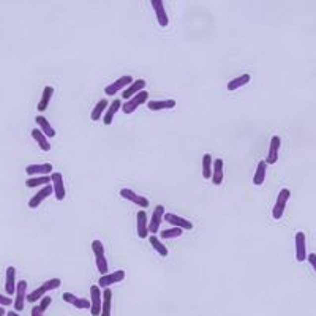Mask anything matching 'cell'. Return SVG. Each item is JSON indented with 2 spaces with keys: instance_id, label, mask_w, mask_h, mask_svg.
<instances>
[{
  "instance_id": "1",
  "label": "cell",
  "mask_w": 316,
  "mask_h": 316,
  "mask_svg": "<svg viewBox=\"0 0 316 316\" xmlns=\"http://www.w3.org/2000/svg\"><path fill=\"white\" fill-rule=\"evenodd\" d=\"M62 286V280L60 278H51V280H46L42 286H38L37 289H34L32 293L27 294V302L34 304L37 301H42V299L49 293V291L54 289H59Z\"/></svg>"
},
{
  "instance_id": "2",
  "label": "cell",
  "mask_w": 316,
  "mask_h": 316,
  "mask_svg": "<svg viewBox=\"0 0 316 316\" xmlns=\"http://www.w3.org/2000/svg\"><path fill=\"white\" fill-rule=\"evenodd\" d=\"M92 252L95 255L96 269H98V272L101 275H106L109 272V266H108V259H106V250H104V245L101 240L92 242Z\"/></svg>"
},
{
  "instance_id": "3",
  "label": "cell",
  "mask_w": 316,
  "mask_h": 316,
  "mask_svg": "<svg viewBox=\"0 0 316 316\" xmlns=\"http://www.w3.org/2000/svg\"><path fill=\"white\" fill-rule=\"evenodd\" d=\"M147 101H149V92L142 90L137 95H135L133 98H130L128 101L122 103V112L124 114H132V112H135L137 108L142 106V104H145Z\"/></svg>"
},
{
  "instance_id": "4",
  "label": "cell",
  "mask_w": 316,
  "mask_h": 316,
  "mask_svg": "<svg viewBox=\"0 0 316 316\" xmlns=\"http://www.w3.org/2000/svg\"><path fill=\"white\" fill-rule=\"evenodd\" d=\"M289 196H291V191L288 188H281L278 196H277V201H275V204L272 207V217L275 218V220H280V218L283 217V214H285V209H286V204L289 201Z\"/></svg>"
},
{
  "instance_id": "5",
  "label": "cell",
  "mask_w": 316,
  "mask_h": 316,
  "mask_svg": "<svg viewBox=\"0 0 316 316\" xmlns=\"http://www.w3.org/2000/svg\"><path fill=\"white\" fill-rule=\"evenodd\" d=\"M132 83H133V78L130 75L120 76L119 79L114 81V83H111V84H108L106 87H104V93H106L108 96H116L119 92H124Z\"/></svg>"
},
{
  "instance_id": "6",
  "label": "cell",
  "mask_w": 316,
  "mask_h": 316,
  "mask_svg": "<svg viewBox=\"0 0 316 316\" xmlns=\"http://www.w3.org/2000/svg\"><path fill=\"white\" fill-rule=\"evenodd\" d=\"M125 278V271L124 269H117L114 272H108L106 275H101L100 280H98V285L100 288L106 289V288H111L112 285H117V283H120Z\"/></svg>"
},
{
  "instance_id": "7",
  "label": "cell",
  "mask_w": 316,
  "mask_h": 316,
  "mask_svg": "<svg viewBox=\"0 0 316 316\" xmlns=\"http://www.w3.org/2000/svg\"><path fill=\"white\" fill-rule=\"evenodd\" d=\"M27 281L26 280H19L18 286H16V294H14V312H21L24 310V305L27 302Z\"/></svg>"
},
{
  "instance_id": "8",
  "label": "cell",
  "mask_w": 316,
  "mask_h": 316,
  "mask_svg": "<svg viewBox=\"0 0 316 316\" xmlns=\"http://www.w3.org/2000/svg\"><path fill=\"white\" fill-rule=\"evenodd\" d=\"M101 304H103V293L98 285L90 286V315L101 316Z\"/></svg>"
},
{
  "instance_id": "9",
  "label": "cell",
  "mask_w": 316,
  "mask_h": 316,
  "mask_svg": "<svg viewBox=\"0 0 316 316\" xmlns=\"http://www.w3.org/2000/svg\"><path fill=\"white\" fill-rule=\"evenodd\" d=\"M165 206L158 204L155 207V210H153L152 217L149 218V232L152 234V236H155V234H158V229H160V225L165 222Z\"/></svg>"
},
{
  "instance_id": "10",
  "label": "cell",
  "mask_w": 316,
  "mask_h": 316,
  "mask_svg": "<svg viewBox=\"0 0 316 316\" xmlns=\"http://www.w3.org/2000/svg\"><path fill=\"white\" fill-rule=\"evenodd\" d=\"M119 194H120V196H122L124 199H127V201H130V202H133V204H136L137 207H141V209H147L149 204H150L147 198L142 196V194H139V193L133 191V190H130V188H122Z\"/></svg>"
},
{
  "instance_id": "11",
  "label": "cell",
  "mask_w": 316,
  "mask_h": 316,
  "mask_svg": "<svg viewBox=\"0 0 316 316\" xmlns=\"http://www.w3.org/2000/svg\"><path fill=\"white\" fill-rule=\"evenodd\" d=\"M51 185L54 190V196L57 201H63L65 196H67V190H65V183H63V176L59 171H54L51 174Z\"/></svg>"
},
{
  "instance_id": "12",
  "label": "cell",
  "mask_w": 316,
  "mask_h": 316,
  "mask_svg": "<svg viewBox=\"0 0 316 316\" xmlns=\"http://www.w3.org/2000/svg\"><path fill=\"white\" fill-rule=\"evenodd\" d=\"M165 222H168L169 225L173 226V228H179L182 231H191L194 226L190 220H187V218H183L181 215L177 214H165Z\"/></svg>"
},
{
  "instance_id": "13",
  "label": "cell",
  "mask_w": 316,
  "mask_h": 316,
  "mask_svg": "<svg viewBox=\"0 0 316 316\" xmlns=\"http://www.w3.org/2000/svg\"><path fill=\"white\" fill-rule=\"evenodd\" d=\"M294 242H296V261L297 263H304L307 261V237H305V232L299 231L296 232L294 236Z\"/></svg>"
},
{
  "instance_id": "14",
  "label": "cell",
  "mask_w": 316,
  "mask_h": 316,
  "mask_svg": "<svg viewBox=\"0 0 316 316\" xmlns=\"http://www.w3.org/2000/svg\"><path fill=\"white\" fill-rule=\"evenodd\" d=\"M136 231H137V237L139 239H145L149 237V217L145 214V210L141 209L139 212L136 214Z\"/></svg>"
},
{
  "instance_id": "15",
  "label": "cell",
  "mask_w": 316,
  "mask_h": 316,
  "mask_svg": "<svg viewBox=\"0 0 316 316\" xmlns=\"http://www.w3.org/2000/svg\"><path fill=\"white\" fill-rule=\"evenodd\" d=\"M280 147H281V137L280 136H273L271 139L269 144V152H267V157H266V165H275L278 161V155H280Z\"/></svg>"
},
{
  "instance_id": "16",
  "label": "cell",
  "mask_w": 316,
  "mask_h": 316,
  "mask_svg": "<svg viewBox=\"0 0 316 316\" xmlns=\"http://www.w3.org/2000/svg\"><path fill=\"white\" fill-rule=\"evenodd\" d=\"M26 173L29 177H37V176H51L54 173V165L52 163H38V165H29L26 168Z\"/></svg>"
},
{
  "instance_id": "17",
  "label": "cell",
  "mask_w": 316,
  "mask_h": 316,
  "mask_svg": "<svg viewBox=\"0 0 316 316\" xmlns=\"http://www.w3.org/2000/svg\"><path fill=\"white\" fill-rule=\"evenodd\" d=\"M145 86H147V83H145V79H135L132 84H130L125 90L122 92V98L125 100V101H128L130 98H133L135 95H137L139 92H142V90H145Z\"/></svg>"
},
{
  "instance_id": "18",
  "label": "cell",
  "mask_w": 316,
  "mask_h": 316,
  "mask_svg": "<svg viewBox=\"0 0 316 316\" xmlns=\"http://www.w3.org/2000/svg\"><path fill=\"white\" fill-rule=\"evenodd\" d=\"M150 5H152V8H153V11H155L157 21H158V26H161V27H168L169 18H168V13H166L165 3L161 2V0H152Z\"/></svg>"
},
{
  "instance_id": "19",
  "label": "cell",
  "mask_w": 316,
  "mask_h": 316,
  "mask_svg": "<svg viewBox=\"0 0 316 316\" xmlns=\"http://www.w3.org/2000/svg\"><path fill=\"white\" fill-rule=\"evenodd\" d=\"M35 122H37V128L47 137V139H51V137L57 136V132H55V128L49 124V120H47L45 116L38 114V116L35 117Z\"/></svg>"
},
{
  "instance_id": "20",
  "label": "cell",
  "mask_w": 316,
  "mask_h": 316,
  "mask_svg": "<svg viewBox=\"0 0 316 316\" xmlns=\"http://www.w3.org/2000/svg\"><path fill=\"white\" fill-rule=\"evenodd\" d=\"M52 194H54L52 185H46V187H43L42 190H40V191L35 194V196H32V198L29 199V207H30V209L40 207V204H42V202H43L46 198L52 196Z\"/></svg>"
},
{
  "instance_id": "21",
  "label": "cell",
  "mask_w": 316,
  "mask_h": 316,
  "mask_svg": "<svg viewBox=\"0 0 316 316\" xmlns=\"http://www.w3.org/2000/svg\"><path fill=\"white\" fill-rule=\"evenodd\" d=\"M16 267L14 266H8L6 267V275H5V289H6V296H14L16 294Z\"/></svg>"
},
{
  "instance_id": "22",
  "label": "cell",
  "mask_w": 316,
  "mask_h": 316,
  "mask_svg": "<svg viewBox=\"0 0 316 316\" xmlns=\"http://www.w3.org/2000/svg\"><path fill=\"white\" fill-rule=\"evenodd\" d=\"M62 297H63L65 302L71 304L78 310H90V301H87V299H84V297H78L71 293H63Z\"/></svg>"
},
{
  "instance_id": "23",
  "label": "cell",
  "mask_w": 316,
  "mask_h": 316,
  "mask_svg": "<svg viewBox=\"0 0 316 316\" xmlns=\"http://www.w3.org/2000/svg\"><path fill=\"white\" fill-rule=\"evenodd\" d=\"M122 109V103H120V100L119 98H114L111 103H109V106H108V109H106V112H104V116H103V124L104 125H111L112 122H114V117H116V114L117 112Z\"/></svg>"
},
{
  "instance_id": "24",
  "label": "cell",
  "mask_w": 316,
  "mask_h": 316,
  "mask_svg": "<svg viewBox=\"0 0 316 316\" xmlns=\"http://www.w3.org/2000/svg\"><path fill=\"white\" fill-rule=\"evenodd\" d=\"M54 92H55V90H54V87H52V86H46V87L43 89L42 98H40L38 106H37L38 112H45V111L47 109V106H49V103H51L52 96H54Z\"/></svg>"
},
{
  "instance_id": "25",
  "label": "cell",
  "mask_w": 316,
  "mask_h": 316,
  "mask_svg": "<svg viewBox=\"0 0 316 316\" xmlns=\"http://www.w3.org/2000/svg\"><path fill=\"white\" fill-rule=\"evenodd\" d=\"M30 135H32V139H34L37 144H38V147L42 149L43 152H49L51 149H52V145H51V142L47 141V137L40 132L38 128H34L30 132Z\"/></svg>"
},
{
  "instance_id": "26",
  "label": "cell",
  "mask_w": 316,
  "mask_h": 316,
  "mask_svg": "<svg viewBox=\"0 0 316 316\" xmlns=\"http://www.w3.org/2000/svg\"><path fill=\"white\" fill-rule=\"evenodd\" d=\"M147 108L150 111H165L176 108V100H149Z\"/></svg>"
},
{
  "instance_id": "27",
  "label": "cell",
  "mask_w": 316,
  "mask_h": 316,
  "mask_svg": "<svg viewBox=\"0 0 316 316\" xmlns=\"http://www.w3.org/2000/svg\"><path fill=\"white\" fill-rule=\"evenodd\" d=\"M214 185H222L223 182V160L222 158H215L214 160V169H212V177H210Z\"/></svg>"
},
{
  "instance_id": "28",
  "label": "cell",
  "mask_w": 316,
  "mask_h": 316,
  "mask_svg": "<svg viewBox=\"0 0 316 316\" xmlns=\"http://www.w3.org/2000/svg\"><path fill=\"white\" fill-rule=\"evenodd\" d=\"M108 106H109V103H108L106 98H101L98 103L95 104V108L90 112V119L93 120V122H98V120L103 119V116H104V112H106Z\"/></svg>"
},
{
  "instance_id": "29",
  "label": "cell",
  "mask_w": 316,
  "mask_h": 316,
  "mask_svg": "<svg viewBox=\"0 0 316 316\" xmlns=\"http://www.w3.org/2000/svg\"><path fill=\"white\" fill-rule=\"evenodd\" d=\"M51 185V176H37V177H29L26 181L27 188H35V187H46Z\"/></svg>"
},
{
  "instance_id": "30",
  "label": "cell",
  "mask_w": 316,
  "mask_h": 316,
  "mask_svg": "<svg viewBox=\"0 0 316 316\" xmlns=\"http://www.w3.org/2000/svg\"><path fill=\"white\" fill-rule=\"evenodd\" d=\"M212 169H214V157L210 153H204L202 155V177L206 181L212 177Z\"/></svg>"
},
{
  "instance_id": "31",
  "label": "cell",
  "mask_w": 316,
  "mask_h": 316,
  "mask_svg": "<svg viewBox=\"0 0 316 316\" xmlns=\"http://www.w3.org/2000/svg\"><path fill=\"white\" fill-rule=\"evenodd\" d=\"M250 79H252V76H250L248 73H245V75H240V76H237V78L231 79L229 83H228V90H229V92L237 90V89L247 86V84L250 83Z\"/></svg>"
},
{
  "instance_id": "32",
  "label": "cell",
  "mask_w": 316,
  "mask_h": 316,
  "mask_svg": "<svg viewBox=\"0 0 316 316\" xmlns=\"http://www.w3.org/2000/svg\"><path fill=\"white\" fill-rule=\"evenodd\" d=\"M112 309V291L106 288L103 291V304H101V316H111Z\"/></svg>"
},
{
  "instance_id": "33",
  "label": "cell",
  "mask_w": 316,
  "mask_h": 316,
  "mask_svg": "<svg viewBox=\"0 0 316 316\" xmlns=\"http://www.w3.org/2000/svg\"><path fill=\"white\" fill-rule=\"evenodd\" d=\"M266 171H267V165H266L264 160H261L258 163L255 176H253V183L256 185V187H261V185L264 183V181H266Z\"/></svg>"
},
{
  "instance_id": "34",
  "label": "cell",
  "mask_w": 316,
  "mask_h": 316,
  "mask_svg": "<svg viewBox=\"0 0 316 316\" xmlns=\"http://www.w3.org/2000/svg\"><path fill=\"white\" fill-rule=\"evenodd\" d=\"M149 242H150V245L153 247V250H155V252H157L160 256L166 258V256L169 255L168 247H166V245L163 244V242H161L157 236H150V237H149Z\"/></svg>"
},
{
  "instance_id": "35",
  "label": "cell",
  "mask_w": 316,
  "mask_h": 316,
  "mask_svg": "<svg viewBox=\"0 0 316 316\" xmlns=\"http://www.w3.org/2000/svg\"><path fill=\"white\" fill-rule=\"evenodd\" d=\"M182 234H183L182 229L171 228V229H163L158 234V236H160V239H163V240H171V239H179Z\"/></svg>"
},
{
  "instance_id": "36",
  "label": "cell",
  "mask_w": 316,
  "mask_h": 316,
  "mask_svg": "<svg viewBox=\"0 0 316 316\" xmlns=\"http://www.w3.org/2000/svg\"><path fill=\"white\" fill-rule=\"evenodd\" d=\"M51 304H52V297H49V296H45L42 301H40V304H38V307L40 309H42L43 312H46L47 309H49L51 307Z\"/></svg>"
},
{
  "instance_id": "37",
  "label": "cell",
  "mask_w": 316,
  "mask_h": 316,
  "mask_svg": "<svg viewBox=\"0 0 316 316\" xmlns=\"http://www.w3.org/2000/svg\"><path fill=\"white\" fill-rule=\"evenodd\" d=\"M14 301L10 297V296H5V294H2L0 293V307H8V305H11Z\"/></svg>"
},
{
  "instance_id": "38",
  "label": "cell",
  "mask_w": 316,
  "mask_h": 316,
  "mask_svg": "<svg viewBox=\"0 0 316 316\" xmlns=\"http://www.w3.org/2000/svg\"><path fill=\"white\" fill-rule=\"evenodd\" d=\"M307 261L310 263L312 269L316 272V253H310V255H307Z\"/></svg>"
},
{
  "instance_id": "39",
  "label": "cell",
  "mask_w": 316,
  "mask_h": 316,
  "mask_svg": "<svg viewBox=\"0 0 316 316\" xmlns=\"http://www.w3.org/2000/svg\"><path fill=\"white\" fill-rule=\"evenodd\" d=\"M30 316H45V312H43L42 309H40L38 305H34V307H32Z\"/></svg>"
},
{
  "instance_id": "40",
  "label": "cell",
  "mask_w": 316,
  "mask_h": 316,
  "mask_svg": "<svg viewBox=\"0 0 316 316\" xmlns=\"http://www.w3.org/2000/svg\"><path fill=\"white\" fill-rule=\"evenodd\" d=\"M6 316H19V313L14 312V310H11V312H6Z\"/></svg>"
},
{
  "instance_id": "41",
  "label": "cell",
  "mask_w": 316,
  "mask_h": 316,
  "mask_svg": "<svg viewBox=\"0 0 316 316\" xmlns=\"http://www.w3.org/2000/svg\"><path fill=\"white\" fill-rule=\"evenodd\" d=\"M5 315H6L5 307H0V316H5Z\"/></svg>"
}]
</instances>
